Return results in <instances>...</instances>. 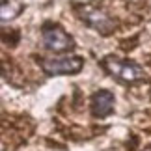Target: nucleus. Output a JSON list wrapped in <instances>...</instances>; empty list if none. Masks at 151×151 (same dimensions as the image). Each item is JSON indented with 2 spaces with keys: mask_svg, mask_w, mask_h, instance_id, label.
<instances>
[{
  "mask_svg": "<svg viewBox=\"0 0 151 151\" xmlns=\"http://www.w3.org/2000/svg\"><path fill=\"white\" fill-rule=\"evenodd\" d=\"M84 65V60L78 56H65V58H49L41 62V69L47 75H73L78 73Z\"/></svg>",
  "mask_w": 151,
  "mask_h": 151,
  "instance_id": "nucleus-2",
  "label": "nucleus"
},
{
  "mask_svg": "<svg viewBox=\"0 0 151 151\" xmlns=\"http://www.w3.org/2000/svg\"><path fill=\"white\" fill-rule=\"evenodd\" d=\"M103 65L112 77L123 80V82H138V80L146 78L144 71L138 65H134L131 62H125L121 58H116V56H106L103 60Z\"/></svg>",
  "mask_w": 151,
  "mask_h": 151,
  "instance_id": "nucleus-1",
  "label": "nucleus"
},
{
  "mask_svg": "<svg viewBox=\"0 0 151 151\" xmlns=\"http://www.w3.org/2000/svg\"><path fill=\"white\" fill-rule=\"evenodd\" d=\"M144 151H151V147H147V149H144Z\"/></svg>",
  "mask_w": 151,
  "mask_h": 151,
  "instance_id": "nucleus-6",
  "label": "nucleus"
},
{
  "mask_svg": "<svg viewBox=\"0 0 151 151\" xmlns=\"http://www.w3.org/2000/svg\"><path fill=\"white\" fill-rule=\"evenodd\" d=\"M43 43L49 50H54V52H63L75 47L73 37L63 28L56 24H49L43 28Z\"/></svg>",
  "mask_w": 151,
  "mask_h": 151,
  "instance_id": "nucleus-3",
  "label": "nucleus"
},
{
  "mask_svg": "<svg viewBox=\"0 0 151 151\" xmlns=\"http://www.w3.org/2000/svg\"><path fill=\"white\" fill-rule=\"evenodd\" d=\"M114 110V93L108 90L97 91L91 99V112L95 118H104Z\"/></svg>",
  "mask_w": 151,
  "mask_h": 151,
  "instance_id": "nucleus-5",
  "label": "nucleus"
},
{
  "mask_svg": "<svg viewBox=\"0 0 151 151\" xmlns=\"http://www.w3.org/2000/svg\"><path fill=\"white\" fill-rule=\"evenodd\" d=\"M80 17H82L90 26H93L95 30H99L103 34L112 32V28H114V22L108 19V15H104L103 11L95 9V8H84Z\"/></svg>",
  "mask_w": 151,
  "mask_h": 151,
  "instance_id": "nucleus-4",
  "label": "nucleus"
}]
</instances>
